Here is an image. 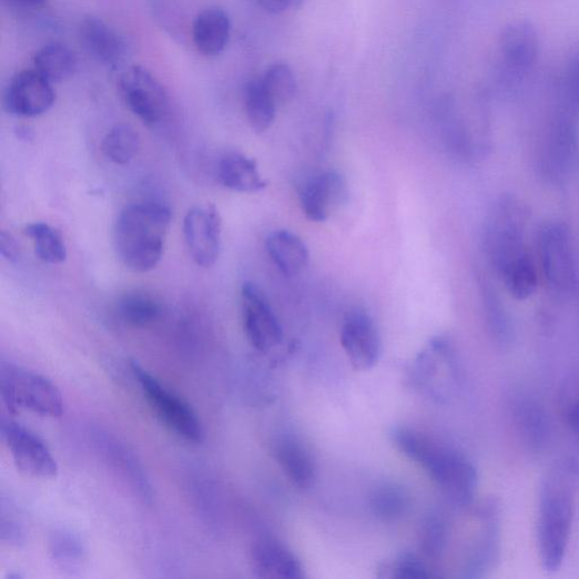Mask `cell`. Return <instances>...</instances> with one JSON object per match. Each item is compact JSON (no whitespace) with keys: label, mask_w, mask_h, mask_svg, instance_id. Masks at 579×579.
<instances>
[{"label":"cell","mask_w":579,"mask_h":579,"mask_svg":"<svg viewBox=\"0 0 579 579\" xmlns=\"http://www.w3.org/2000/svg\"><path fill=\"white\" fill-rule=\"evenodd\" d=\"M446 542V528L440 518L433 517L428 520L423 532V550L428 557H437Z\"/></svg>","instance_id":"obj_35"},{"label":"cell","mask_w":579,"mask_h":579,"mask_svg":"<svg viewBox=\"0 0 579 579\" xmlns=\"http://www.w3.org/2000/svg\"><path fill=\"white\" fill-rule=\"evenodd\" d=\"M231 21L227 13L219 8H210L193 23V41L197 50L207 57L221 54L228 43Z\"/></svg>","instance_id":"obj_21"},{"label":"cell","mask_w":579,"mask_h":579,"mask_svg":"<svg viewBox=\"0 0 579 579\" xmlns=\"http://www.w3.org/2000/svg\"><path fill=\"white\" fill-rule=\"evenodd\" d=\"M275 458L286 476L299 489H308L316 480L315 460L296 438L282 437L274 446Z\"/></svg>","instance_id":"obj_19"},{"label":"cell","mask_w":579,"mask_h":579,"mask_svg":"<svg viewBox=\"0 0 579 579\" xmlns=\"http://www.w3.org/2000/svg\"><path fill=\"white\" fill-rule=\"evenodd\" d=\"M53 83L33 70L16 74L8 84L4 104L19 118H37L50 110L55 101Z\"/></svg>","instance_id":"obj_13"},{"label":"cell","mask_w":579,"mask_h":579,"mask_svg":"<svg viewBox=\"0 0 579 579\" xmlns=\"http://www.w3.org/2000/svg\"><path fill=\"white\" fill-rule=\"evenodd\" d=\"M0 433L8 446L17 469L31 478L50 479L57 476L58 467L45 443L26 427L3 419Z\"/></svg>","instance_id":"obj_9"},{"label":"cell","mask_w":579,"mask_h":579,"mask_svg":"<svg viewBox=\"0 0 579 579\" xmlns=\"http://www.w3.org/2000/svg\"><path fill=\"white\" fill-rule=\"evenodd\" d=\"M79 37L84 50L101 65L118 69L124 63L128 43L118 30L102 19H84L79 28Z\"/></svg>","instance_id":"obj_16"},{"label":"cell","mask_w":579,"mask_h":579,"mask_svg":"<svg viewBox=\"0 0 579 579\" xmlns=\"http://www.w3.org/2000/svg\"><path fill=\"white\" fill-rule=\"evenodd\" d=\"M341 344L352 365L358 370L372 369L379 360L382 341L373 318L356 309L344 318Z\"/></svg>","instance_id":"obj_12"},{"label":"cell","mask_w":579,"mask_h":579,"mask_svg":"<svg viewBox=\"0 0 579 579\" xmlns=\"http://www.w3.org/2000/svg\"><path fill=\"white\" fill-rule=\"evenodd\" d=\"M566 91L570 100L579 105V51L576 52L566 71Z\"/></svg>","instance_id":"obj_36"},{"label":"cell","mask_w":579,"mask_h":579,"mask_svg":"<svg viewBox=\"0 0 579 579\" xmlns=\"http://www.w3.org/2000/svg\"><path fill=\"white\" fill-rule=\"evenodd\" d=\"M266 251L285 276L299 274L309 262V251L304 241L287 230H278L270 235Z\"/></svg>","instance_id":"obj_22"},{"label":"cell","mask_w":579,"mask_h":579,"mask_svg":"<svg viewBox=\"0 0 579 579\" xmlns=\"http://www.w3.org/2000/svg\"><path fill=\"white\" fill-rule=\"evenodd\" d=\"M538 267L547 284L559 295H569L577 285V266L569 231L560 222L541 226L537 240Z\"/></svg>","instance_id":"obj_6"},{"label":"cell","mask_w":579,"mask_h":579,"mask_svg":"<svg viewBox=\"0 0 579 579\" xmlns=\"http://www.w3.org/2000/svg\"><path fill=\"white\" fill-rule=\"evenodd\" d=\"M0 253L11 263H17L21 256L17 241L7 231H2V234H0Z\"/></svg>","instance_id":"obj_38"},{"label":"cell","mask_w":579,"mask_h":579,"mask_svg":"<svg viewBox=\"0 0 579 579\" xmlns=\"http://www.w3.org/2000/svg\"><path fill=\"white\" fill-rule=\"evenodd\" d=\"M0 393L13 414L28 410L58 418L64 413L63 396L51 380L6 360L0 364Z\"/></svg>","instance_id":"obj_5"},{"label":"cell","mask_w":579,"mask_h":579,"mask_svg":"<svg viewBox=\"0 0 579 579\" xmlns=\"http://www.w3.org/2000/svg\"><path fill=\"white\" fill-rule=\"evenodd\" d=\"M121 95L129 109L148 128H155L169 110V96L161 82L146 69L133 67L120 80Z\"/></svg>","instance_id":"obj_8"},{"label":"cell","mask_w":579,"mask_h":579,"mask_svg":"<svg viewBox=\"0 0 579 579\" xmlns=\"http://www.w3.org/2000/svg\"><path fill=\"white\" fill-rule=\"evenodd\" d=\"M388 578H429L435 573L418 557L414 555H402L395 560L387 562L380 569Z\"/></svg>","instance_id":"obj_33"},{"label":"cell","mask_w":579,"mask_h":579,"mask_svg":"<svg viewBox=\"0 0 579 579\" xmlns=\"http://www.w3.org/2000/svg\"><path fill=\"white\" fill-rule=\"evenodd\" d=\"M184 237L196 265L214 266L222 247V219L217 209L206 204L190 210L184 220Z\"/></svg>","instance_id":"obj_10"},{"label":"cell","mask_w":579,"mask_h":579,"mask_svg":"<svg viewBox=\"0 0 579 579\" xmlns=\"http://www.w3.org/2000/svg\"><path fill=\"white\" fill-rule=\"evenodd\" d=\"M258 6L271 14H281L288 10L301 9L304 0H257Z\"/></svg>","instance_id":"obj_37"},{"label":"cell","mask_w":579,"mask_h":579,"mask_svg":"<svg viewBox=\"0 0 579 579\" xmlns=\"http://www.w3.org/2000/svg\"><path fill=\"white\" fill-rule=\"evenodd\" d=\"M578 482L579 466L572 459L557 463L542 481L538 545L542 565L550 572L560 568L566 555Z\"/></svg>","instance_id":"obj_1"},{"label":"cell","mask_w":579,"mask_h":579,"mask_svg":"<svg viewBox=\"0 0 579 579\" xmlns=\"http://www.w3.org/2000/svg\"><path fill=\"white\" fill-rule=\"evenodd\" d=\"M253 571L265 579H302L305 569L297 556L274 539H261L251 549Z\"/></svg>","instance_id":"obj_17"},{"label":"cell","mask_w":579,"mask_h":579,"mask_svg":"<svg viewBox=\"0 0 579 579\" xmlns=\"http://www.w3.org/2000/svg\"><path fill=\"white\" fill-rule=\"evenodd\" d=\"M26 529L20 519H18L11 509H7L3 505L2 518H0V539L2 542L20 548L26 544Z\"/></svg>","instance_id":"obj_34"},{"label":"cell","mask_w":579,"mask_h":579,"mask_svg":"<svg viewBox=\"0 0 579 579\" xmlns=\"http://www.w3.org/2000/svg\"><path fill=\"white\" fill-rule=\"evenodd\" d=\"M119 314L124 323L133 327H144L156 322L161 314V305L146 294H129L119 305Z\"/></svg>","instance_id":"obj_29"},{"label":"cell","mask_w":579,"mask_h":579,"mask_svg":"<svg viewBox=\"0 0 579 579\" xmlns=\"http://www.w3.org/2000/svg\"><path fill=\"white\" fill-rule=\"evenodd\" d=\"M12 2L22 8L39 9L42 8L48 0H12Z\"/></svg>","instance_id":"obj_39"},{"label":"cell","mask_w":579,"mask_h":579,"mask_svg":"<svg viewBox=\"0 0 579 579\" xmlns=\"http://www.w3.org/2000/svg\"><path fill=\"white\" fill-rule=\"evenodd\" d=\"M244 103L251 128L256 133L266 132L275 121L277 103L270 95L261 79L253 80L246 85Z\"/></svg>","instance_id":"obj_25"},{"label":"cell","mask_w":579,"mask_h":579,"mask_svg":"<svg viewBox=\"0 0 579 579\" xmlns=\"http://www.w3.org/2000/svg\"><path fill=\"white\" fill-rule=\"evenodd\" d=\"M217 180L223 187L238 193H257L267 187L257 162L238 152L222 156L217 165Z\"/></svg>","instance_id":"obj_20"},{"label":"cell","mask_w":579,"mask_h":579,"mask_svg":"<svg viewBox=\"0 0 579 579\" xmlns=\"http://www.w3.org/2000/svg\"><path fill=\"white\" fill-rule=\"evenodd\" d=\"M102 457L144 504H152L154 490L150 478L134 451L120 438L98 434L95 441Z\"/></svg>","instance_id":"obj_14"},{"label":"cell","mask_w":579,"mask_h":579,"mask_svg":"<svg viewBox=\"0 0 579 579\" xmlns=\"http://www.w3.org/2000/svg\"><path fill=\"white\" fill-rule=\"evenodd\" d=\"M395 446L415 460L456 504L469 505L478 487V474L471 460L460 451L409 428H396Z\"/></svg>","instance_id":"obj_2"},{"label":"cell","mask_w":579,"mask_h":579,"mask_svg":"<svg viewBox=\"0 0 579 579\" xmlns=\"http://www.w3.org/2000/svg\"><path fill=\"white\" fill-rule=\"evenodd\" d=\"M500 52L510 69L529 70L535 64L539 52V38L536 29L527 22L507 27L500 38Z\"/></svg>","instance_id":"obj_18"},{"label":"cell","mask_w":579,"mask_h":579,"mask_svg":"<svg viewBox=\"0 0 579 579\" xmlns=\"http://www.w3.org/2000/svg\"><path fill=\"white\" fill-rule=\"evenodd\" d=\"M141 148L139 133L129 125H115L103 139L102 151L108 160L126 165L138 155Z\"/></svg>","instance_id":"obj_27"},{"label":"cell","mask_w":579,"mask_h":579,"mask_svg":"<svg viewBox=\"0 0 579 579\" xmlns=\"http://www.w3.org/2000/svg\"><path fill=\"white\" fill-rule=\"evenodd\" d=\"M242 301L244 328L251 344L258 352H270L282 342L283 331L267 297L256 284L247 282L242 288Z\"/></svg>","instance_id":"obj_11"},{"label":"cell","mask_w":579,"mask_h":579,"mask_svg":"<svg viewBox=\"0 0 579 579\" xmlns=\"http://www.w3.org/2000/svg\"><path fill=\"white\" fill-rule=\"evenodd\" d=\"M171 213L159 203L126 206L113 227V245L121 262L131 271L146 273L160 263Z\"/></svg>","instance_id":"obj_3"},{"label":"cell","mask_w":579,"mask_h":579,"mask_svg":"<svg viewBox=\"0 0 579 579\" xmlns=\"http://www.w3.org/2000/svg\"><path fill=\"white\" fill-rule=\"evenodd\" d=\"M370 506L374 514L378 517L393 520L407 512L409 497L400 487L385 484L374 491Z\"/></svg>","instance_id":"obj_31"},{"label":"cell","mask_w":579,"mask_h":579,"mask_svg":"<svg viewBox=\"0 0 579 579\" xmlns=\"http://www.w3.org/2000/svg\"><path fill=\"white\" fill-rule=\"evenodd\" d=\"M349 196L344 177L337 171H325L311 179L301 191V204L307 219L326 221Z\"/></svg>","instance_id":"obj_15"},{"label":"cell","mask_w":579,"mask_h":579,"mask_svg":"<svg viewBox=\"0 0 579 579\" xmlns=\"http://www.w3.org/2000/svg\"><path fill=\"white\" fill-rule=\"evenodd\" d=\"M33 65V69L51 83L63 82L77 72L78 58L70 47L50 43L35 52Z\"/></svg>","instance_id":"obj_23"},{"label":"cell","mask_w":579,"mask_h":579,"mask_svg":"<svg viewBox=\"0 0 579 579\" xmlns=\"http://www.w3.org/2000/svg\"><path fill=\"white\" fill-rule=\"evenodd\" d=\"M261 80L276 103H285L296 95L297 80L295 73L292 68L284 63H275L270 67Z\"/></svg>","instance_id":"obj_32"},{"label":"cell","mask_w":579,"mask_h":579,"mask_svg":"<svg viewBox=\"0 0 579 579\" xmlns=\"http://www.w3.org/2000/svg\"><path fill=\"white\" fill-rule=\"evenodd\" d=\"M131 368L160 420L184 439L201 443L204 437L203 426L190 405L166 389L136 362L131 363Z\"/></svg>","instance_id":"obj_7"},{"label":"cell","mask_w":579,"mask_h":579,"mask_svg":"<svg viewBox=\"0 0 579 579\" xmlns=\"http://www.w3.org/2000/svg\"><path fill=\"white\" fill-rule=\"evenodd\" d=\"M48 551L52 560L64 568L80 566L87 558V549L82 540L67 530H55L50 535Z\"/></svg>","instance_id":"obj_30"},{"label":"cell","mask_w":579,"mask_h":579,"mask_svg":"<svg viewBox=\"0 0 579 579\" xmlns=\"http://www.w3.org/2000/svg\"><path fill=\"white\" fill-rule=\"evenodd\" d=\"M24 233L34 243L37 256L44 263L62 264L68 258V248L60 231L44 222L29 224Z\"/></svg>","instance_id":"obj_26"},{"label":"cell","mask_w":579,"mask_h":579,"mask_svg":"<svg viewBox=\"0 0 579 579\" xmlns=\"http://www.w3.org/2000/svg\"><path fill=\"white\" fill-rule=\"evenodd\" d=\"M528 219L526 206L512 196H502L490 212L485 244L499 276L531 255L526 243Z\"/></svg>","instance_id":"obj_4"},{"label":"cell","mask_w":579,"mask_h":579,"mask_svg":"<svg viewBox=\"0 0 579 579\" xmlns=\"http://www.w3.org/2000/svg\"><path fill=\"white\" fill-rule=\"evenodd\" d=\"M539 275L538 264L530 255L510 267L500 277L515 299L526 301L536 294Z\"/></svg>","instance_id":"obj_28"},{"label":"cell","mask_w":579,"mask_h":579,"mask_svg":"<svg viewBox=\"0 0 579 579\" xmlns=\"http://www.w3.org/2000/svg\"><path fill=\"white\" fill-rule=\"evenodd\" d=\"M575 145L573 128L567 122L557 124L544 150V163L549 177L560 179L566 175L571 164Z\"/></svg>","instance_id":"obj_24"}]
</instances>
